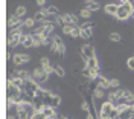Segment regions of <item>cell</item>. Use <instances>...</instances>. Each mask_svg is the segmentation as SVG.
<instances>
[{
  "label": "cell",
  "mask_w": 134,
  "mask_h": 119,
  "mask_svg": "<svg viewBox=\"0 0 134 119\" xmlns=\"http://www.w3.org/2000/svg\"><path fill=\"white\" fill-rule=\"evenodd\" d=\"M133 6H131V3H130V0L126 2V3H122V5H119V9H117V14H116V18L117 20H120V21H125L126 18L133 17Z\"/></svg>",
  "instance_id": "1"
},
{
  "label": "cell",
  "mask_w": 134,
  "mask_h": 119,
  "mask_svg": "<svg viewBox=\"0 0 134 119\" xmlns=\"http://www.w3.org/2000/svg\"><path fill=\"white\" fill-rule=\"evenodd\" d=\"M114 109H116V105L111 104L110 101L104 102V104L100 105V110H99V113H98V118L99 119H108L110 115H111V111L114 110Z\"/></svg>",
  "instance_id": "2"
},
{
  "label": "cell",
  "mask_w": 134,
  "mask_h": 119,
  "mask_svg": "<svg viewBox=\"0 0 134 119\" xmlns=\"http://www.w3.org/2000/svg\"><path fill=\"white\" fill-rule=\"evenodd\" d=\"M38 89H40V84L35 83L32 78H29V79L25 81V89H23V90H25L29 96H32L34 99H35V95H37V92H38Z\"/></svg>",
  "instance_id": "3"
},
{
  "label": "cell",
  "mask_w": 134,
  "mask_h": 119,
  "mask_svg": "<svg viewBox=\"0 0 134 119\" xmlns=\"http://www.w3.org/2000/svg\"><path fill=\"white\" fill-rule=\"evenodd\" d=\"M81 55H82V59H88V58L96 57L94 55V47H93L92 44H84V46H81Z\"/></svg>",
  "instance_id": "4"
},
{
  "label": "cell",
  "mask_w": 134,
  "mask_h": 119,
  "mask_svg": "<svg viewBox=\"0 0 134 119\" xmlns=\"http://www.w3.org/2000/svg\"><path fill=\"white\" fill-rule=\"evenodd\" d=\"M20 44H23L25 47H34L35 46V43H34V37L32 34H21L20 37Z\"/></svg>",
  "instance_id": "5"
},
{
  "label": "cell",
  "mask_w": 134,
  "mask_h": 119,
  "mask_svg": "<svg viewBox=\"0 0 134 119\" xmlns=\"http://www.w3.org/2000/svg\"><path fill=\"white\" fill-rule=\"evenodd\" d=\"M27 61H31V55H27V53H15L12 57V63L15 66H20V64L27 63Z\"/></svg>",
  "instance_id": "6"
},
{
  "label": "cell",
  "mask_w": 134,
  "mask_h": 119,
  "mask_svg": "<svg viewBox=\"0 0 134 119\" xmlns=\"http://www.w3.org/2000/svg\"><path fill=\"white\" fill-rule=\"evenodd\" d=\"M61 17H63V20H64V25H73V26H75L76 23L79 21V18H78V15H75V14H72V12H67V14H63Z\"/></svg>",
  "instance_id": "7"
},
{
  "label": "cell",
  "mask_w": 134,
  "mask_h": 119,
  "mask_svg": "<svg viewBox=\"0 0 134 119\" xmlns=\"http://www.w3.org/2000/svg\"><path fill=\"white\" fill-rule=\"evenodd\" d=\"M53 41L57 43V46H58V55H61V57H64L66 55V44H64V41L61 40V37L59 35H53Z\"/></svg>",
  "instance_id": "8"
},
{
  "label": "cell",
  "mask_w": 134,
  "mask_h": 119,
  "mask_svg": "<svg viewBox=\"0 0 134 119\" xmlns=\"http://www.w3.org/2000/svg\"><path fill=\"white\" fill-rule=\"evenodd\" d=\"M20 37L21 34H12V32H9L8 35V47H15L20 44Z\"/></svg>",
  "instance_id": "9"
},
{
  "label": "cell",
  "mask_w": 134,
  "mask_h": 119,
  "mask_svg": "<svg viewBox=\"0 0 134 119\" xmlns=\"http://www.w3.org/2000/svg\"><path fill=\"white\" fill-rule=\"evenodd\" d=\"M41 111H43V115L49 119L58 118V116H57V111H55V107H52V105H46V104H44V107H43Z\"/></svg>",
  "instance_id": "10"
},
{
  "label": "cell",
  "mask_w": 134,
  "mask_h": 119,
  "mask_svg": "<svg viewBox=\"0 0 134 119\" xmlns=\"http://www.w3.org/2000/svg\"><path fill=\"white\" fill-rule=\"evenodd\" d=\"M94 83H96V87H100V89H110V81L107 78H104L102 75H98L96 79H94Z\"/></svg>",
  "instance_id": "11"
},
{
  "label": "cell",
  "mask_w": 134,
  "mask_h": 119,
  "mask_svg": "<svg viewBox=\"0 0 134 119\" xmlns=\"http://www.w3.org/2000/svg\"><path fill=\"white\" fill-rule=\"evenodd\" d=\"M117 9H119V5H117V3H108V5H105L104 11H105V14H108V15H114V17H116Z\"/></svg>",
  "instance_id": "12"
},
{
  "label": "cell",
  "mask_w": 134,
  "mask_h": 119,
  "mask_svg": "<svg viewBox=\"0 0 134 119\" xmlns=\"http://www.w3.org/2000/svg\"><path fill=\"white\" fill-rule=\"evenodd\" d=\"M47 17H49V14H47V8H43L41 11L35 12V15H34L35 21H44V20H47Z\"/></svg>",
  "instance_id": "13"
},
{
  "label": "cell",
  "mask_w": 134,
  "mask_h": 119,
  "mask_svg": "<svg viewBox=\"0 0 134 119\" xmlns=\"http://www.w3.org/2000/svg\"><path fill=\"white\" fill-rule=\"evenodd\" d=\"M14 77H18L21 78V79H29L31 78V73L27 72V70H21V69H17V70H14Z\"/></svg>",
  "instance_id": "14"
},
{
  "label": "cell",
  "mask_w": 134,
  "mask_h": 119,
  "mask_svg": "<svg viewBox=\"0 0 134 119\" xmlns=\"http://www.w3.org/2000/svg\"><path fill=\"white\" fill-rule=\"evenodd\" d=\"M122 98L125 99V102L128 104V105L134 104V93L133 92H130V90H125V89H124V96H122Z\"/></svg>",
  "instance_id": "15"
},
{
  "label": "cell",
  "mask_w": 134,
  "mask_h": 119,
  "mask_svg": "<svg viewBox=\"0 0 134 119\" xmlns=\"http://www.w3.org/2000/svg\"><path fill=\"white\" fill-rule=\"evenodd\" d=\"M43 72H44V69H43V67H35L32 72H31V78H32L35 83H38V78L41 77Z\"/></svg>",
  "instance_id": "16"
},
{
  "label": "cell",
  "mask_w": 134,
  "mask_h": 119,
  "mask_svg": "<svg viewBox=\"0 0 134 119\" xmlns=\"http://www.w3.org/2000/svg\"><path fill=\"white\" fill-rule=\"evenodd\" d=\"M105 96V89H100V87H96L94 92H93V98L94 99H102Z\"/></svg>",
  "instance_id": "17"
},
{
  "label": "cell",
  "mask_w": 134,
  "mask_h": 119,
  "mask_svg": "<svg viewBox=\"0 0 134 119\" xmlns=\"http://www.w3.org/2000/svg\"><path fill=\"white\" fill-rule=\"evenodd\" d=\"M84 66H85V67H88V69H96V67H99L96 57H93V58H88V59H87V63H85Z\"/></svg>",
  "instance_id": "18"
},
{
  "label": "cell",
  "mask_w": 134,
  "mask_h": 119,
  "mask_svg": "<svg viewBox=\"0 0 134 119\" xmlns=\"http://www.w3.org/2000/svg\"><path fill=\"white\" fill-rule=\"evenodd\" d=\"M107 96H108V99H107V101H110L111 104H114V105H117V104H119V96H117L116 92H110Z\"/></svg>",
  "instance_id": "19"
},
{
  "label": "cell",
  "mask_w": 134,
  "mask_h": 119,
  "mask_svg": "<svg viewBox=\"0 0 134 119\" xmlns=\"http://www.w3.org/2000/svg\"><path fill=\"white\" fill-rule=\"evenodd\" d=\"M53 29H55V26L53 23H49V25L44 26V32H43V37H49V35L53 34Z\"/></svg>",
  "instance_id": "20"
},
{
  "label": "cell",
  "mask_w": 134,
  "mask_h": 119,
  "mask_svg": "<svg viewBox=\"0 0 134 119\" xmlns=\"http://www.w3.org/2000/svg\"><path fill=\"white\" fill-rule=\"evenodd\" d=\"M32 37H34V43H35L37 47L38 46H43V34H35V32H32Z\"/></svg>",
  "instance_id": "21"
},
{
  "label": "cell",
  "mask_w": 134,
  "mask_h": 119,
  "mask_svg": "<svg viewBox=\"0 0 134 119\" xmlns=\"http://www.w3.org/2000/svg\"><path fill=\"white\" fill-rule=\"evenodd\" d=\"M59 104H61V96L59 95H53L52 96V101H50V105L57 109V107H59Z\"/></svg>",
  "instance_id": "22"
},
{
  "label": "cell",
  "mask_w": 134,
  "mask_h": 119,
  "mask_svg": "<svg viewBox=\"0 0 134 119\" xmlns=\"http://www.w3.org/2000/svg\"><path fill=\"white\" fill-rule=\"evenodd\" d=\"M92 35H93V32H92V29H81V38H84V40H88V38H92Z\"/></svg>",
  "instance_id": "23"
},
{
  "label": "cell",
  "mask_w": 134,
  "mask_h": 119,
  "mask_svg": "<svg viewBox=\"0 0 134 119\" xmlns=\"http://www.w3.org/2000/svg\"><path fill=\"white\" fill-rule=\"evenodd\" d=\"M85 8L87 9H90V11H98L99 9V3L98 2H88V3H85Z\"/></svg>",
  "instance_id": "24"
},
{
  "label": "cell",
  "mask_w": 134,
  "mask_h": 119,
  "mask_svg": "<svg viewBox=\"0 0 134 119\" xmlns=\"http://www.w3.org/2000/svg\"><path fill=\"white\" fill-rule=\"evenodd\" d=\"M26 12H27V9H26V6H18V8L15 9V15L17 17H23V15H25Z\"/></svg>",
  "instance_id": "25"
},
{
  "label": "cell",
  "mask_w": 134,
  "mask_h": 119,
  "mask_svg": "<svg viewBox=\"0 0 134 119\" xmlns=\"http://www.w3.org/2000/svg\"><path fill=\"white\" fill-rule=\"evenodd\" d=\"M61 31H63V34H64V35H72V31H73V25H64Z\"/></svg>",
  "instance_id": "26"
},
{
  "label": "cell",
  "mask_w": 134,
  "mask_h": 119,
  "mask_svg": "<svg viewBox=\"0 0 134 119\" xmlns=\"http://www.w3.org/2000/svg\"><path fill=\"white\" fill-rule=\"evenodd\" d=\"M35 23H37V21H35V18H26L25 20V28H27V29H32L34 26H35Z\"/></svg>",
  "instance_id": "27"
},
{
  "label": "cell",
  "mask_w": 134,
  "mask_h": 119,
  "mask_svg": "<svg viewBox=\"0 0 134 119\" xmlns=\"http://www.w3.org/2000/svg\"><path fill=\"white\" fill-rule=\"evenodd\" d=\"M55 73H57V75H58V77H64V75H66V70H64V67H63V66H59V64H57V66H55Z\"/></svg>",
  "instance_id": "28"
},
{
  "label": "cell",
  "mask_w": 134,
  "mask_h": 119,
  "mask_svg": "<svg viewBox=\"0 0 134 119\" xmlns=\"http://www.w3.org/2000/svg\"><path fill=\"white\" fill-rule=\"evenodd\" d=\"M79 35H81V26H73V31H72V35H70V37H72V38H78V37H79Z\"/></svg>",
  "instance_id": "29"
},
{
  "label": "cell",
  "mask_w": 134,
  "mask_h": 119,
  "mask_svg": "<svg viewBox=\"0 0 134 119\" xmlns=\"http://www.w3.org/2000/svg\"><path fill=\"white\" fill-rule=\"evenodd\" d=\"M116 109H117V111H119V113H124V111L130 110V105H128V104H117Z\"/></svg>",
  "instance_id": "30"
},
{
  "label": "cell",
  "mask_w": 134,
  "mask_h": 119,
  "mask_svg": "<svg viewBox=\"0 0 134 119\" xmlns=\"http://www.w3.org/2000/svg\"><path fill=\"white\" fill-rule=\"evenodd\" d=\"M17 118H18V119H31L26 110H18V111H17Z\"/></svg>",
  "instance_id": "31"
},
{
  "label": "cell",
  "mask_w": 134,
  "mask_h": 119,
  "mask_svg": "<svg viewBox=\"0 0 134 119\" xmlns=\"http://www.w3.org/2000/svg\"><path fill=\"white\" fill-rule=\"evenodd\" d=\"M79 15H81L82 18H90V15H92V11H90V9H87V8H84V9H81Z\"/></svg>",
  "instance_id": "32"
},
{
  "label": "cell",
  "mask_w": 134,
  "mask_h": 119,
  "mask_svg": "<svg viewBox=\"0 0 134 119\" xmlns=\"http://www.w3.org/2000/svg\"><path fill=\"white\" fill-rule=\"evenodd\" d=\"M40 63H41V67H43V69L50 67V59L47 58V57H43V58L40 59Z\"/></svg>",
  "instance_id": "33"
},
{
  "label": "cell",
  "mask_w": 134,
  "mask_h": 119,
  "mask_svg": "<svg viewBox=\"0 0 134 119\" xmlns=\"http://www.w3.org/2000/svg\"><path fill=\"white\" fill-rule=\"evenodd\" d=\"M49 73H47V72H46V70H44V72H43L41 73V77L38 78V84H43V83H46V81H47V79H49Z\"/></svg>",
  "instance_id": "34"
},
{
  "label": "cell",
  "mask_w": 134,
  "mask_h": 119,
  "mask_svg": "<svg viewBox=\"0 0 134 119\" xmlns=\"http://www.w3.org/2000/svg\"><path fill=\"white\" fill-rule=\"evenodd\" d=\"M47 14H49V15H58V8L53 6V5L49 6V8H47Z\"/></svg>",
  "instance_id": "35"
},
{
  "label": "cell",
  "mask_w": 134,
  "mask_h": 119,
  "mask_svg": "<svg viewBox=\"0 0 134 119\" xmlns=\"http://www.w3.org/2000/svg\"><path fill=\"white\" fill-rule=\"evenodd\" d=\"M110 40H111V41H120L122 37L117 34V32H113V34H110Z\"/></svg>",
  "instance_id": "36"
},
{
  "label": "cell",
  "mask_w": 134,
  "mask_h": 119,
  "mask_svg": "<svg viewBox=\"0 0 134 119\" xmlns=\"http://www.w3.org/2000/svg\"><path fill=\"white\" fill-rule=\"evenodd\" d=\"M82 75H84V77H87V78H90V79H92V69L84 67V70H82Z\"/></svg>",
  "instance_id": "37"
},
{
  "label": "cell",
  "mask_w": 134,
  "mask_h": 119,
  "mask_svg": "<svg viewBox=\"0 0 134 119\" xmlns=\"http://www.w3.org/2000/svg\"><path fill=\"white\" fill-rule=\"evenodd\" d=\"M93 26H94V23H92V21H85V23L81 25V29H92Z\"/></svg>",
  "instance_id": "38"
},
{
  "label": "cell",
  "mask_w": 134,
  "mask_h": 119,
  "mask_svg": "<svg viewBox=\"0 0 134 119\" xmlns=\"http://www.w3.org/2000/svg\"><path fill=\"white\" fill-rule=\"evenodd\" d=\"M120 84V81L119 79H110V87H113V89H117Z\"/></svg>",
  "instance_id": "39"
},
{
  "label": "cell",
  "mask_w": 134,
  "mask_h": 119,
  "mask_svg": "<svg viewBox=\"0 0 134 119\" xmlns=\"http://www.w3.org/2000/svg\"><path fill=\"white\" fill-rule=\"evenodd\" d=\"M32 119H49V118H46L44 115H43V111H37L35 115H34V118Z\"/></svg>",
  "instance_id": "40"
},
{
  "label": "cell",
  "mask_w": 134,
  "mask_h": 119,
  "mask_svg": "<svg viewBox=\"0 0 134 119\" xmlns=\"http://www.w3.org/2000/svg\"><path fill=\"white\" fill-rule=\"evenodd\" d=\"M126 64H128V67L131 69V70H134V57H131V58L128 59V63H126Z\"/></svg>",
  "instance_id": "41"
},
{
  "label": "cell",
  "mask_w": 134,
  "mask_h": 119,
  "mask_svg": "<svg viewBox=\"0 0 134 119\" xmlns=\"http://www.w3.org/2000/svg\"><path fill=\"white\" fill-rule=\"evenodd\" d=\"M81 109H82V110L85 111V115H87V113H88V104H87V102L84 101L82 104H81Z\"/></svg>",
  "instance_id": "42"
},
{
  "label": "cell",
  "mask_w": 134,
  "mask_h": 119,
  "mask_svg": "<svg viewBox=\"0 0 134 119\" xmlns=\"http://www.w3.org/2000/svg\"><path fill=\"white\" fill-rule=\"evenodd\" d=\"M44 3H46V0H37V5L38 6H44Z\"/></svg>",
  "instance_id": "43"
},
{
  "label": "cell",
  "mask_w": 134,
  "mask_h": 119,
  "mask_svg": "<svg viewBox=\"0 0 134 119\" xmlns=\"http://www.w3.org/2000/svg\"><path fill=\"white\" fill-rule=\"evenodd\" d=\"M87 119H94V118H93L92 113H87Z\"/></svg>",
  "instance_id": "44"
},
{
  "label": "cell",
  "mask_w": 134,
  "mask_h": 119,
  "mask_svg": "<svg viewBox=\"0 0 134 119\" xmlns=\"http://www.w3.org/2000/svg\"><path fill=\"white\" fill-rule=\"evenodd\" d=\"M114 3H117V5H122V0H114Z\"/></svg>",
  "instance_id": "45"
},
{
  "label": "cell",
  "mask_w": 134,
  "mask_h": 119,
  "mask_svg": "<svg viewBox=\"0 0 134 119\" xmlns=\"http://www.w3.org/2000/svg\"><path fill=\"white\" fill-rule=\"evenodd\" d=\"M8 119H18V118H15V116H11V115H8Z\"/></svg>",
  "instance_id": "46"
},
{
  "label": "cell",
  "mask_w": 134,
  "mask_h": 119,
  "mask_svg": "<svg viewBox=\"0 0 134 119\" xmlns=\"http://www.w3.org/2000/svg\"><path fill=\"white\" fill-rule=\"evenodd\" d=\"M88 2H94V0H85V3H88Z\"/></svg>",
  "instance_id": "47"
},
{
  "label": "cell",
  "mask_w": 134,
  "mask_h": 119,
  "mask_svg": "<svg viewBox=\"0 0 134 119\" xmlns=\"http://www.w3.org/2000/svg\"><path fill=\"white\" fill-rule=\"evenodd\" d=\"M108 119H119V118H108Z\"/></svg>",
  "instance_id": "48"
},
{
  "label": "cell",
  "mask_w": 134,
  "mask_h": 119,
  "mask_svg": "<svg viewBox=\"0 0 134 119\" xmlns=\"http://www.w3.org/2000/svg\"><path fill=\"white\" fill-rule=\"evenodd\" d=\"M31 119H32V118H31Z\"/></svg>",
  "instance_id": "49"
}]
</instances>
